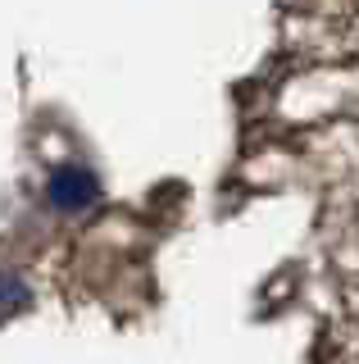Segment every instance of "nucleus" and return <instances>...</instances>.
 Segmentation results:
<instances>
[{
	"label": "nucleus",
	"mask_w": 359,
	"mask_h": 364,
	"mask_svg": "<svg viewBox=\"0 0 359 364\" xmlns=\"http://www.w3.org/2000/svg\"><path fill=\"white\" fill-rule=\"evenodd\" d=\"M92 196H96V182L87 173H60L50 182V200L60 205V210H82Z\"/></svg>",
	"instance_id": "f257e3e1"
}]
</instances>
